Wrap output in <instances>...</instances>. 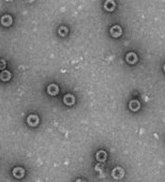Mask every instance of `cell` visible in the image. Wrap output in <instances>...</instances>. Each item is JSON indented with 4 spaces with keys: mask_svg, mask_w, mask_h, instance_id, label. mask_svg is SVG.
<instances>
[{
    "mask_svg": "<svg viewBox=\"0 0 165 182\" xmlns=\"http://www.w3.org/2000/svg\"><path fill=\"white\" fill-rule=\"evenodd\" d=\"M163 70H164V72H165V64H164V67H163Z\"/></svg>",
    "mask_w": 165,
    "mask_h": 182,
    "instance_id": "9a60e30c",
    "label": "cell"
},
{
    "mask_svg": "<svg viewBox=\"0 0 165 182\" xmlns=\"http://www.w3.org/2000/svg\"><path fill=\"white\" fill-rule=\"evenodd\" d=\"M96 161H98V162L103 163V162H105L106 159H107V153H106V151H104V150H100L96 152Z\"/></svg>",
    "mask_w": 165,
    "mask_h": 182,
    "instance_id": "8992f818",
    "label": "cell"
},
{
    "mask_svg": "<svg viewBox=\"0 0 165 182\" xmlns=\"http://www.w3.org/2000/svg\"><path fill=\"white\" fill-rule=\"evenodd\" d=\"M112 176L114 177V179H122L123 176H124V170L121 167H116L113 169V172H112Z\"/></svg>",
    "mask_w": 165,
    "mask_h": 182,
    "instance_id": "6da1fadb",
    "label": "cell"
},
{
    "mask_svg": "<svg viewBox=\"0 0 165 182\" xmlns=\"http://www.w3.org/2000/svg\"><path fill=\"white\" fill-rule=\"evenodd\" d=\"M111 35H112V37H114V38L120 37V35H122V29H121L120 26H118V25L113 26V27L111 28Z\"/></svg>",
    "mask_w": 165,
    "mask_h": 182,
    "instance_id": "7a4b0ae2",
    "label": "cell"
},
{
    "mask_svg": "<svg viewBox=\"0 0 165 182\" xmlns=\"http://www.w3.org/2000/svg\"><path fill=\"white\" fill-rule=\"evenodd\" d=\"M68 32H69V29H68L66 26H61L59 28V35L60 37H66L68 35Z\"/></svg>",
    "mask_w": 165,
    "mask_h": 182,
    "instance_id": "4fadbf2b",
    "label": "cell"
},
{
    "mask_svg": "<svg viewBox=\"0 0 165 182\" xmlns=\"http://www.w3.org/2000/svg\"><path fill=\"white\" fill-rule=\"evenodd\" d=\"M116 8V3L114 0H106L105 3H104V9H105L107 12H113Z\"/></svg>",
    "mask_w": 165,
    "mask_h": 182,
    "instance_id": "5b68a950",
    "label": "cell"
},
{
    "mask_svg": "<svg viewBox=\"0 0 165 182\" xmlns=\"http://www.w3.org/2000/svg\"><path fill=\"white\" fill-rule=\"evenodd\" d=\"M0 22H1V24H2L5 27H9V26L12 25L13 18L11 15H3L2 17H1V20H0Z\"/></svg>",
    "mask_w": 165,
    "mask_h": 182,
    "instance_id": "277c9868",
    "label": "cell"
},
{
    "mask_svg": "<svg viewBox=\"0 0 165 182\" xmlns=\"http://www.w3.org/2000/svg\"><path fill=\"white\" fill-rule=\"evenodd\" d=\"M13 176L15 178H17V179H20L25 176V169L22 167H15L13 169Z\"/></svg>",
    "mask_w": 165,
    "mask_h": 182,
    "instance_id": "9c48e42d",
    "label": "cell"
},
{
    "mask_svg": "<svg viewBox=\"0 0 165 182\" xmlns=\"http://www.w3.org/2000/svg\"><path fill=\"white\" fill-rule=\"evenodd\" d=\"M28 1H29V2H32V1H33V0H28Z\"/></svg>",
    "mask_w": 165,
    "mask_h": 182,
    "instance_id": "2e32d148",
    "label": "cell"
},
{
    "mask_svg": "<svg viewBox=\"0 0 165 182\" xmlns=\"http://www.w3.org/2000/svg\"><path fill=\"white\" fill-rule=\"evenodd\" d=\"M47 92H48L50 96H57L58 92H59V88H58L57 85L52 84V85H49L48 88H47Z\"/></svg>",
    "mask_w": 165,
    "mask_h": 182,
    "instance_id": "8fae6325",
    "label": "cell"
},
{
    "mask_svg": "<svg viewBox=\"0 0 165 182\" xmlns=\"http://www.w3.org/2000/svg\"><path fill=\"white\" fill-rule=\"evenodd\" d=\"M27 122L30 126H37L40 122L39 117L37 115H29L27 118Z\"/></svg>",
    "mask_w": 165,
    "mask_h": 182,
    "instance_id": "3957f363",
    "label": "cell"
},
{
    "mask_svg": "<svg viewBox=\"0 0 165 182\" xmlns=\"http://www.w3.org/2000/svg\"><path fill=\"white\" fill-rule=\"evenodd\" d=\"M129 108L132 111H137L138 109L141 108V104H139V102L137 100H133V101H131L129 103Z\"/></svg>",
    "mask_w": 165,
    "mask_h": 182,
    "instance_id": "30bf717a",
    "label": "cell"
},
{
    "mask_svg": "<svg viewBox=\"0 0 165 182\" xmlns=\"http://www.w3.org/2000/svg\"><path fill=\"white\" fill-rule=\"evenodd\" d=\"M11 77H12V74H11V72L7 71V70H3L1 72V74H0V79L2 81H9L11 79Z\"/></svg>",
    "mask_w": 165,
    "mask_h": 182,
    "instance_id": "7c38bea8",
    "label": "cell"
},
{
    "mask_svg": "<svg viewBox=\"0 0 165 182\" xmlns=\"http://www.w3.org/2000/svg\"><path fill=\"white\" fill-rule=\"evenodd\" d=\"M5 65H7L5 60H3V59L0 60V69H5Z\"/></svg>",
    "mask_w": 165,
    "mask_h": 182,
    "instance_id": "5bb4252c",
    "label": "cell"
},
{
    "mask_svg": "<svg viewBox=\"0 0 165 182\" xmlns=\"http://www.w3.org/2000/svg\"><path fill=\"white\" fill-rule=\"evenodd\" d=\"M63 102L64 104L68 106L73 105V104L75 103V96H74L73 94H66V96H63Z\"/></svg>",
    "mask_w": 165,
    "mask_h": 182,
    "instance_id": "ba28073f",
    "label": "cell"
},
{
    "mask_svg": "<svg viewBox=\"0 0 165 182\" xmlns=\"http://www.w3.org/2000/svg\"><path fill=\"white\" fill-rule=\"evenodd\" d=\"M126 59H127V61H128V63L135 64L136 62H137V60H138V57H137V55H136L135 53H129V54L127 55Z\"/></svg>",
    "mask_w": 165,
    "mask_h": 182,
    "instance_id": "52a82bcc",
    "label": "cell"
}]
</instances>
